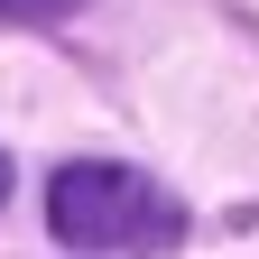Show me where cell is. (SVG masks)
I'll return each mask as SVG.
<instances>
[{
  "mask_svg": "<svg viewBox=\"0 0 259 259\" xmlns=\"http://www.w3.org/2000/svg\"><path fill=\"white\" fill-rule=\"evenodd\" d=\"M47 232L65 250H176L185 213L167 185H148L139 167H111V157H74V167L47 176Z\"/></svg>",
  "mask_w": 259,
  "mask_h": 259,
  "instance_id": "6da1fadb",
  "label": "cell"
},
{
  "mask_svg": "<svg viewBox=\"0 0 259 259\" xmlns=\"http://www.w3.org/2000/svg\"><path fill=\"white\" fill-rule=\"evenodd\" d=\"M83 0H0V19H19V28H47V19H74Z\"/></svg>",
  "mask_w": 259,
  "mask_h": 259,
  "instance_id": "7a4b0ae2",
  "label": "cell"
},
{
  "mask_svg": "<svg viewBox=\"0 0 259 259\" xmlns=\"http://www.w3.org/2000/svg\"><path fill=\"white\" fill-rule=\"evenodd\" d=\"M0 204H10V157H0Z\"/></svg>",
  "mask_w": 259,
  "mask_h": 259,
  "instance_id": "3957f363",
  "label": "cell"
}]
</instances>
